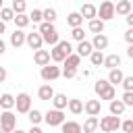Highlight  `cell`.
<instances>
[{"label":"cell","instance_id":"1","mask_svg":"<svg viewBox=\"0 0 133 133\" xmlns=\"http://www.w3.org/2000/svg\"><path fill=\"white\" fill-rule=\"evenodd\" d=\"M71 54H73V48H71V44H69L66 39H60V42L50 50V58H52L54 62H64Z\"/></svg>","mask_w":133,"mask_h":133},{"label":"cell","instance_id":"2","mask_svg":"<svg viewBox=\"0 0 133 133\" xmlns=\"http://www.w3.org/2000/svg\"><path fill=\"white\" fill-rule=\"evenodd\" d=\"M15 127H17V116L10 110H4L0 114V129H2V133H12Z\"/></svg>","mask_w":133,"mask_h":133},{"label":"cell","instance_id":"3","mask_svg":"<svg viewBox=\"0 0 133 133\" xmlns=\"http://www.w3.org/2000/svg\"><path fill=\"white\" fill-rule=\"evenodd\" d=\"M123 123H121V118L118 116H102L100 118V129L104 131V133H112V131H116L118 127H121Z\"/></svg>","mask_w":133,"mask_h":133},{"label":"cell","instance_id":"4","mask_svg":"<svg viewBox=\"0 0 133 133\" xmlns=\"http://www.w3.org/2000/svg\"><path fill=\"white\" fill-rule=\"evenodd\" d=\"M15 108L21 114H29L31 112V98H29V94H19L15 98Z\"/></svg>","mask_w":133,"mask_h":133},{"label":"cell","instance_id":"5","mask_svg":"<svg viewBox=\"0 0 133 133\" xmlns=\"http://www.w3.org/2000/svg\"><path fill=\"white\" fill-rule=\"evenodd\" d=\"M114 15H116V12H114V4H112L110 0H104V2L100 4V8H98V19H100V21H110Z\"/></svg>","mask_w":133,"mask_h":133},{"label":"cell","instance_id":"6","mask_svg":"<svg viewBox=\"0 0 133 133\" xmlns=\"http://www.w3.org/2000/svg\"><path fill=\"white\" fill-rule=\"evenodd\" d=\"M44 121L50 125V127H58V125H62L64 123V114H62V110H48L46 114H44Z\"/></svg>","mask_w":133,"mask_h":133},{"label":"cell","instance_id":"7","mask_svg":"<svg viewBox=\"0 0 133 133\" xmlns=\"http://www.w3.org/2000/svg\"><path fill=\"white\" fill-rule=\"evenodd\" d=\"M39 75H42V79H44V81H54V79H58V77L62 75V71H60L56 64H48V66H44V69H42V73H39Z\"/></svg>","mask_w":133,"mask_h":133},{"label":"cell","instance_id":"8","mask_svg":"<svg viewBox=\"0 0 133 133\" xmlns=\"http://www.w3.org/2000/svg\"><path fill=\"white\" fill-rule=\"evenodd\" d=\"M31 50H42V46H44V37H42V33L39 31H33V33H27V42H25Z\"/></svg>","mask_w":133,"mask_h":133},{"label":"cell","instance_id":"9","mask_svg":"<svg viewBox=\"0 0 133 133\" xmlns=\"http://www.w3.org/2000/svg\"><path fill=\"white\" fill-rule=\"evenodd\" d=\"M114 12L121 15V17H129V15L133 12V6H131L129 0H121L118 4H114Z\"/></svg>","mask_w":133,"mask_h":133},{"label":"cell","instance_id":"10","mask_svg":"<svg viewBox=\"0 0 133 133\" xmlns=\"http://www.w3.org/2000/svg\"><path fill=\"white\" fill-rule=\"evenodd\" d=\"M33 60H35V64H37V66H42V69H44V66H48V64H50V52H48V50H37V52L33 54Z\"/></svg>","mask_w":133,"mask_h":133},{"label":"cell","instance_id":"11","mask_svg":"<svg viewBox=\"0 0 133 133\" xmlns=\"http://www.w3.org/2000/svg\"><path fill=\"white\" fill-rule=\"evenodd\" d=\"M83 110H85L89 116H98L100 110H102V104H100V100H87L85 106H83Z\"/></svg>","mask_w":133,"mask_h":133},{"label":"cell","instance_id":"12","mask_svg":"<svg viewBox=\"0 0 133 133\" xmlns=\"http://www.w3.org/2000/svg\"><path fill=\"white\" fill-rule=\"evenodd\" d=\"M25 42H27V33H23L21 29H15V31L10 33V44H12L15 48H21Z\"/></svg>","mask_w":133,"mask_h":133},{"label":"cell","instance_id":"13","mask_svg":"<svg viewBox=\"0 0 133 133\" xmlns=\"http://www.w3.org/2000/svg\"><path fill=\"white\" fill-rule=\"evenodd\" d=\"M81 17L94 21V19H98V8H96L94 4H83V6H81Z\"/></svg>","mask_w":133,"mask_h":133},{"label":"cell","instance_id":"14","mask_svg":"<svg viewBox=\"0 0 133 133\" xmlns=\"http://www.w3.org/2000/svg\"><path fill=\"white\" fill-rule=\"evenodd\" d=\"M91 46H94V50H96V52H102V50H106V48H108V37H106L104 33H100V35H96V37H94Z\"/></svg>","mask_w":133,"mask_h":133},{"label":"cell","instance_id":"15","mask_svg":"<svg viewBox=\"0 0 133 133\" xmlns=\"http://www.w3.org/2000/svg\"><path fill=\"white\" fill-rule=\"evenodd\" d=\"M37 96H39V100H44V102H50V100H54V89H52V85H42L39 89H37Z\"/></svg>","mask_w":133,"mask_h":133},{"label":"cell","instance_id":"16","mask_svg":"<svg viewBox=\"0 0 133 133\" xmlns=\"http://www.w3.org/2000/svg\"><path fill=\"white\" fill-rule=\"evenodd\" d=\"M91 52H94V46H91V42H87V39H83V42H79V46H77V54L83 58V56H91Z\"/></svg>","mask_w":133,"mask_h":133},{"label":"cell","instance_id":"17","mask_svg":"<svg viewBox=\"0 0 133 133\" xmlns=\"http://www.w3.org/2000/svg\"><path fill=\"white\" fill-rule=\"evenodd\" d=\"M104 66L110 69V71L118 69V66H121V56H118V54H108V56L104 58Z\"/></svg>","mask_w":133,"mask_h":133},{"label":"cell","instance_id":"18","mask_svg":"<svg viewBox=\"0 0 133 133\" xmlns=\"http://www.w3.org/2000/svg\"><path fill=\"white\" fill-rule=\"evenodd\" d=\"M60 127H62V133H81L83 131V127L75 121H64Z\"/></svg>","mask_w":133,"mask_h":133},{"label":"cell","instance_id":"19","mask_svg":"<svg viewBox=\"0 0 133 133\" xmlns=\"http://www.w3.org/2000/svg\"><path fill=\"white\" fill-rule=\"evenodd\" d=\"M98 127H100V121L96 116H87L85 123H83V133H94Z\"/></svg>","mask_w":133,"mask_h":133},{"label":"cell","instance_id":"20","mask_svg":"<svg viewBox=\"0 0 133 133\" xmlns=\"http://www.w3.org/2000/svg\"><path fill=\"white\" fill-rule=\"evenodd\" d=\"M123 79H125V75H123V71L121 69H114V71H110L108 73V81H110V85H123Z\"/></svg>","mask_w":133,"mask_h":133},{"label":"cell","instance_id":"21","mask_svg":"<svg viewBox=\"0 0 133 133\" xmlns=\"http://www.w3.org/2000/svg\"><path fill=\"white\" fill-rule=\"evenodd\" d=\"M0 108L12 110V108H15V98H12L10 94H2V96H0Z\"/></svg>","mask_w":133,"mask_h":133},{"label":"cell","instance_id":"22","mask_svg":"<svg viewBox=\"0 0 133 133\" xmlns=\"http://www.w3.org/2000/svg\"><path fill=\"white\" fill-rule=\"evenodd\" d=\"M52 104H54V108H56V110H64V108L69 106V100H66V96H64V94H56V96H54V100H52Z\"/></svg>","mask_w":133,"mask_h":133},{"label":"cell","instance_id":"23","mask_svg":"<svg viewBox=\"0 0 133 133\" xmlns=\"http://www.w3.org/2000/svg\"><path fill=\"white\" fill-rule=\"evenodd\" d=\"M125 108H127V106H125L121 100H112V102H110V114H112V116H121V114L125 112Z\"/></svg>","mask_w":133,"mask_h":133},{"label":"cell","instance_id":"24","mask_svg":"<svg viewBox=\"0 0 133 133\" xmlns=\"http://www.w3.org/2000/svg\"><path fill=\"white\" fill-rule=\"evenodd\" d=\"M66 23H69L73 29L81 27V23H83V17H81V12H71V15L66 17Z\"/></svg>","mask_w":133,"mask_h":133},{"label":"cell","instance_id":"25","mask_svg":"<svg viewBox=\"0 0 133 133\" xmlns=\"http://www.w3.org/2000/svg\"><path fill=\"white\" fill-rule=\"evenodd\" d=\"M110 87H112V85H110V81H108V79H98V81H96V85H94V91H96L98 96H102V94H104L106 89H110Z\"/></svg>","mask_w":133,"mask_h":133},{"label":"cell","instance_id":"26","mask_svg":"<svg viewBox=\"0 0 133 133\" xmlns=\"http://www.w3.org/2000/svg\"><path fill=\"white\" fill-rule=\"evenodd\" d=\"M10 8H12V12H15V15H25L27 4H25V0H12Z\"/></svg>","mask_w":133,"mask_h":133},{"label":"cell","instance_id":"27","mask_svg":"<svg viewBox=\"0 0 133 133\" xmlns=\"http://www.w3.org/2000/svg\"><path fill=\"white\" fill-rule=\"evenodd\" d=\"M89 31H91V33H96V35H100V33L104 31V21H100V19L89 21Z\"/></svg>","mask_w":133,"mask_h":133},{"label":"cell","instance_id":"28","mask_svg":"<svg viewBox=\"0 0 133 133\" xmlns=\"http://www.w3.org/2000/svg\"><path fill=\"white\" fill-rule=\"evenodd\" d=\"M79 62H81V56H79V54H71V56L64 60V69H77Z\"/></svg>","mask_w":133,"mask_h":133},{"label":"cell","instance_id":"29","mask_svg":"<svg viewBox=\"0 0 133 133\" xmlns=\"http://www.w3.org/2000/svg\"><path fill=\"white\" fill-rule=\"evenodd\" d=\"M83 106H85V104H83L81 100H69V110H71L73 114H81V112H83Z\"/></svg>","mask_w":133,"mask_h":133},{"label":"cell","instance_id":"30","mask_svg":"<svg viewBox=\"0 0 133 133\" xmlns=\"http://www.w3.org/2000/svg\"><path fill=\"white\" fill-rule=\"evenodd\" d=\"M31 21H29V15H15V25L19 27V29H23V27H27Z\"/></svg>","mask_w":133,"mask_h":133},{"label":"cell","instance_id":"31","mask_svg":"<svg viewBox=\"0 0 133 133\" xmlns=\"http://www.w3.org/2000/svg\"><path fill=\"white\" fill-rule=\"evenodd\" d=\"M42 37H44V44H50V46H56V44L60 42V37H58V31L46 33V35H42Z\"/></svg>","mask_w":133,"mask_h":133},{"label":"cell","instance_id":"32","mask_svg":"<svg viewBox=\"0 0 133 133\" xmlns=\"http://www.w3.org/2000/svg\"><path fill=\"white\" fill-rule=\"evenodd\" d=\"M0 21L2 23H6V21H15V12H12V8H2L0 10Z\"/></svg>","mask_w":133,"mask_h":133},{"label":"cell","instance_id":"33","mask_svg":"<svg viewBox=\"0 0 133 133\" xmlns=\"http://www.w3.org/2000/svg\"><path fill=\"white\" fill-rule=\"evenodd\" d=\"M104 58H106V56H104L102 52H96V50H94V52H91V56H89V60H91V64H94V66L104 64Z\"/></svg>","mask_w":133,"mask_h":133},{"label":"cell","instance_id":"34","mask_svg":"<svg viewBox=\"0 0 133 133\" xmlns=\"http://www.w3.org/2000/svg\"><path fill=\"white\" fill-rule=\"evenodd\" d=\"M42 35H46V33H52V31H56V27L52 25V23H46V21H42L39 23V29H37Z\"/></svg>","mask_w":133,"mask_h":133},{"label":"cell","instance_id":"35","mask_svg":"<svg viewBox=\"0 0 133 133\" xmlns=\"http://www.w3.org/2000/svg\"><path fill=\"white\" fill-rule=\"evenodd\" d=\"M29 121H31V125H37V123H42V121H44V114H42L39 110H35V108H33V110L29 112Z\"/></svg>","mask_w":133,"mask_h":133},{"label":"cell","instance_id":"36","mask_svg":"<svg viewBox=\"0 0 133 133\" xmlns=\"http://www.w3.org/2000/svg\"><path fill=\"white\" fill-rule=\"evenodd\" d=\"M44 21L54 25V21H56V10H54V8H46V10H44Z\"/></svg>","mask_w":133,"mask_h":133},{"label":"cell","instance_id":"37","mask_svg":"<svg viewBox=\"0 0 133 133\" xmlns=\"http://www.w3.org/2000/svg\"><path fill=\"white\" fill-rule=\"evenodd\" d=\"M44 19V10H37V8H33L31 10V15H29V21H33V23H39Z\"/></svg>","mask_w":133,"mask_h":133},{"label":"cell","instance_id":"38","mask_svg":"<svg viewBox=\"0 0 133 133\" xmlns=\"http://www.w3.org/2000/svg\"><path fill=\"white\" fill-rule=\"evenodd\" d=\"M114 96H116V91H114V87H110V89H106V91L100 96V100H108V102H112Z\"/></svg>","mask_w":133,"mask_h":133},{"label":"cell","instance_id":"39","mask_svg":"<svg viewBox=\"0 0 133 133\" xmlns=\"http://www.w3.org/2000/svg\"><path fill=\"white\" fill-rule=\"evenodd\" d=\"M121 102H123L125 106H133V91H125L123 98H121Z\"/></svg>","mask_w":133,"mask_h":133},{"label":"cell","instance_id":"40","mask_svg":"<svg viewBox=\"0 0 133 133\" xmlns=\"http://www.w3.org/2000/svg\"><path fill=\"white\" fill-rule=\"evenodd\" d=\"M71 35H73V39H77V42H83V37H85V33H83V29H81V27L73 29V31H71Z\"/></svg>","mask_w":133,"mask_h":133},{"label":"cell","instance_id":"41","mask_svg":"<svg viewBox=\"0 0 133 133\" xmlns=\"http://www.w3.org/2000/svg\"><path fill=\"white\" fill-rule=\"evenodd\" d=\"M121 129H123L125 133H133V118H127V121H123Z\"/></svg>","mask_w":133,"mask_h":133},{"label":"cell","instance_id":"42","mask_svg":"<svg viewBox=\"0 0 133 133\" xmlns=\"http://www.w3.org/2000/svg\"><path fill=\"white\" fill-rule=\"evenodd\" d=\"M123 87H125V91H133V75L123 79Z\"/></svg>","mask_w":133,"mask_h":133},{"label":"cell","instance_id":"43","mask_svg":"<svg viewBox=\"0 0 133 133\" xmlns=\"http://www.w3.org/2000/svg\"><path fill=\"white\" fill-rule=\"evenodd\" d=\"M62 75H64L66 79H73V77L77 75V69H62Z\"/></svg>","mask_w":133,"mask_h":133},{"label":"cell","instance_id":"44","mask_svg":"<svg viewBox=\"0 0 133 133\" xmlns=\"http://www.w3.org/2000/svg\"><path fill=\"white\" fill-rule=\"evenodd\" d=\"M125 42H127L129 46H133V29H127V31H125Z\"/></svg>","mask_w":133,"mask_h":133},{"label":"cell","instance_id":"45","mask_svg":"<svg viewBox=\"0 0 133 133\" xmlns=\"http://www.w3.org/2000/svg\"><path fill=\"white\" fill-rule=\"evenodd\" d=\"M27 133H44V131H42L39 127H35V125H31V129H29Z\"/></svg>","mask_w":133,"mask_h":133},{"label":"cell","instance_id":"46","mask_svg":"<svg viewBox=\"0 0 133 133\" xmlns=\"http://www.w3.org/2000/svg\"><path fill=\"white\" fill-rule=\"evenodd\" d=\"M4 79H6V69H4V66H0V83H2Z\"/></svg>","mask_w":133,"mask_h":133},{"label":"cell","instance_id":"47","mask_svg":"<svg viewBox=\"0 0 133 133\" xmlns=\"http://www.w3.org/2000/svg\"><path fill=\"white\" fill-rule=\"evenodd\" d=\"M127 19V25H129V29H133V12L129 15V17H125Z\"/></svg>","mask_w":133,"mask_h":133},{"label":"cell","instance_id":"48","mask_svg":"<svg viewBox=\"0 0 133 133\" xmlns=\"http://www.w3.org/2000/svg\"><path fill=\"white\" fill-rule=\"evenodd\" d=\"M4 31H6V23H2V21H0V35H2Z\"/></svg>","mask_w":133,"mask_h":133},{"label":"cell","instance_id":"49","mask_svg":"<svg viewBox=\"0 0 133 133\" xmlns=\"http://www.w3.org/2000/svg\"><path fill=\"white\" fill-rule=\"evenodd\" d=\"M127 56H129V58H133V46H129V48H127Z\"/></svg>","mask_w":133,"mask_h":133},{"label":"cell","instance_id":"50","mask_svg":"<svg viewBox=\"0 0 133 133\" xmlns=\"http://www.w3.org/2000/svg\"><path fill=\"white\" fill-rule=\"evenodd\" d=\"M4 50H6V44L0 39V54H4Z\"/></svg>","mask_w":133,"mask_h":133},{"label":"cell","instance_id":"51","mask_svg":"<svg viewBox=\"0 0 133 133\" xmlns=\"http://www.w3.org/2000/svg\"><path fill=\"white\" fill-rule=\"evenodd\" d=\"M12 133H27V131H23V129H15Z\"/></svg>","mask_w":133,"mask_h":133},{"label":"cell","instance_id":"52","mask_svg":"<svg viewBox=\"0 0 133 133\" xmlns=\"http://www.w3.org/2000/svg\"><path fill=\"white\" fill-rule=\"evenodd\" d=\"M2 8H4V6H2V0H0V10H2Z\"/></svg>","mask_w":133,"mask_h":133},{"label":"cell","instance_id":"53","mask_svg":"<svg viewBox=\"0 0 133 133\" xmlns=\"http://www.w3.org/2000/svg\"><path fill=\"white\" fill-rule=\"evenodd\" d=\"M131 6H133V2H131Z\"/></svg>","mask_w":133,"mask_h":133},{"label":"cell","instance_id":"54","mask_svg":"<svg viewBox=\"0 0 133 133\" xmlns=\"http://www.w3.org/2000/svg\"><path fill=\"white\" fill-rule=\"evenodd\" d=\"M0 133H2V129H0Z\"/></svg>","mask_w":133,"mask_h":133},{"label":"cell","instance_id":"55","mask_svg":"<svg viewBox=\"0 0 133 133\" xmlns=\"http://www.w3.org/2000/svg\"><path fill=\"white\" fill-rule=\"evenodd\" d=\"M0 96H2V94H0Z\"/></svg>","mask_w":133,"mask_h":133},{"label":"cell","instance_id":"56","mask_svg":"<svg viewBox=\"0 0 133 133\" xmlns=\"http://www.w3.org/2000/svg\"><path fill=\"white\" fill-rule=\"evenodd\" d=\"M0 114H2V112H0Z\"/></svg>","mask_w":133,"mask_h":133}]
</instances>
